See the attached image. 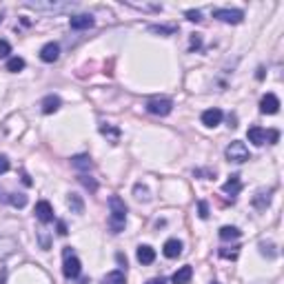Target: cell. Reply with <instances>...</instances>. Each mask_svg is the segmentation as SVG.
<instances>
[{"label":"cell","instance_id":"cell-1","mask_svg":"<svg viewBox=\"0 0 284 284\" xmlns=\"http://www.w3.org/2000/svg\"><path fill=\"white\" fill-rule=\"evenodd\" d=\"M109 229L111 233H120L127 224V204L122 198L118 195H111L109 198Z\"/></svg>","mask_w":284,"mask_h":284},{"label":"cell","instance_id":"cell-2","mask_svg":"<svg viewBox=\"0 0 284 284\" xmlns=\"http://www.w3.org/2000/svg\"><path fill=\"white\" fill-rule=\"evenodd\" d=\"M62 257H65V266H62V273H65V278L67 280H75L80 275V271H82V264H80V260L73 255L71 247H65Z\"/></svg>","mask_w":284,"mask_h":284},{"label":"cell","instance_id":"cell-3","mask_svg":"<svg viewBox=\"0 0 284 284\" xmlns=\"http://www.w3.org/2000/svg\"><path fill=\"white\" fill-rule=\"evenodd\" d=\"M224 155H226V160H229V162H238V164H242V162H247V160H251V153H248L247 144H244V142H240V140H233V142H231V144L226 146Z\"/></svg>","mask_w":284,"mask_h":284},{"label":"cell","instance_id":"cell-4","mask_svg":"<svg viewBox=\"0 0 284 284\" xmlns=\"http://www.w3.org/2000/svg\"><path fill=\"white\" fill-rule=\"evenodd\" d=\"M171 109H173V102L169 98H151L146 102V111L153 115H169Z\"/></svg>","mask_w":284,"mask_h":284},{"label":"cell","instance_id":"cell-5","mask_svg":"<svg viewBox=\"0 0 284 284\" xmlns=\"http://www.w3.org/2000/svg\"><path fill=\"white\" fill-rule=\"evenodd\" d=\"M213 18H217L222 22H229V25H238V22L244 20V13L240 9H215Z\"/></svg>","mask_w":284,"mask_h":284},{"label":"cell","instance_id":"cell-6","mask_svg":"<svg viewBox=\"0 0 284 284\" xmlns=\"http://www.w3.org/2000/svg\"><path fill=\"white\" fill-rule=\"evenodd\" d=\"M260 111H262V113H269V115L278 113V111H280L278 96H275V93H266V96L260 100Z\"/></svg>","mask_w":284,"mask_h":284},{"label":"cell","instance_id":"cell-7","mask_svg":"<svg viewBox=\"0 0 284 284\" xmlns=\"http://www.w3.org/2000/svg\"><path fill=\"white\" fill-rule=\"evenodd\" d=\"M36 217H38L42 224H49V222L53 220V207L47 200H40V202L36 204Z\"/></svg>","mask_w":284,"mask_h":284},{"label":"cell","instance_id":"cell-8","mask_svg":"<svg viewBox=\"0 0 284 284\" xmlns=\"http://www.w3.org/2000/svg\"><path fill=\"white\" fill-rule=\"evenodd\" d=\"M220 122H222V111L217 109V106H213V109H207V111L202 113V124H204V127L211 129V127H217Z\"/></svg>","mask_w":284,"mask_h":284},{"label":"cell","instance_id":"cell-9","mask_svg":"<svg viewBox=\"0 0 284 284\" xmlns=\"http://www.w3.org/2000/svg\"><path fill=\"white\" fill-rule=\"evenodd\" d=\"M58 56H60V47L56 42H47L42 49H40V58L42 62H56Z\"/></svg>","mask_w":284,"mask_h":284},{"label":"cell","instance_id":"cell-10","mask_svg":"<svg viewBox=\"0 0 284 284\" xmlns=\"http://www.w3.org/2000/svg\"><path fill=\"white\" fill-rule=\"evenodd\" d=\"M69 25L71 29H89V27H93V16H89V13H80V16H73L69 18Z\"/></svg>","mask_w":284,"mask_h":284},{"label":"cell","instance_id":"cell-11","mask_svg":"<svg viewBox=\"0 0 284 284\" xmlns=\"http://www.w3.org/2000/svg\"><path fill=\"white\" fill-rule=\"evenodd\" d=\"M247 138H248V142H253L255 146H262L266 142V129H262V127H251L247 131Z\"/></svg>","mask_w":284,"mask_h":284},{"label":"cell","instance_id":"cell-12","mask_svg":"<svg viewBox=\"0 0 284 284\" xmlns=\"http://www.w3.org/2000/svg\"><path fill=\"white\" fill-rule=\"evenodd\" d=\"M162 253L173 260V257H178V255L182 253V242H180V240H176V238H173V240H167V242H164Z\"/></svg>","mask_w":284,"mask_h":284},{"label":"cell","instance_id":"cell-13","mask_svg":"<svg viewBox=\"0 0 284 284\" xmlns=\"http://www.w3.org/2000/svg\"><path fill=\"white\" fill-rule=\"evenodd\" d=\"M222 191L229 195H238L240 191H242V180H240V176H231L229 180L222 184Z\"/></svg>","mask_w":284,"mask_h":284},{"label":"cell","instance_id":"cell-14","mask_svg":"<svg viewBox=\"0 0 284 284\" xmlns=\"http://www.w3.org/2000/svg\"><path fill=\"white\" fill-rule=\"evenodd\" d=\"M191 275H193V269H191L189 264H186V266H180V269L173 273L171 282H173V284H186V282L191 280Z\"/></svg>","mask_w":284,"mask_h":284},{"label":"cell","instance_id":"cell-15","mask_svg":"<svg viewBox=\"0 0 284 284\" xmlns=\"http://www.w3.org/2000/svg\"><path fill=\"white\" fill-rule=\"evenodd\" d=\"M153 260H155V251L149 247V244L138 247V262H140V264H151Z\"/></svg>","mask_w":284,"mask_h":284},{"label":"cell","instance_id":"cell-16","mask_svg":"<svg viewBox=\"0 0 284 284\" xmlns=\"http://www.w3.org/2000/svg\"><path fill=\"white\" fill-rule=\"evenodd\" d=\"M71 167L78 169V171H89V169L93 167V162H91L89 155L80 153V155H73V158H71Z\"/></svg>","mask_w":284,"mask_h":284},{"label":"cell","instance_id":"cell-17","mask_svg":"<svg viewBox=\"0 0 284 284\" xmlns=\"http://www.w3.org/2000/svg\"><path fill=\"white\" fill-rule=\"evenodd\" d=\"M60 98L58 96H47L42 102H40V106H42V113H53V111L60 109Z\"/></svg>","mask_w":284,"mask_h":284},{"label":"cell","instance_id":"cell-18","mask_svg":"<svg viewBox=\"0 0 284 284\" xmlns=\"http://www.w3.org/2000/svg\"><path fill=\"white\" fill-rule=\"evenodd\" d=\"M271 191H257L255 195H253V207L257 209V211H264L266 207H269V202H271Z\"/></svg>","mask_w":284,"mask_h":284},{"label":"cell","instance_id":"cell-19","mask_svg":"<svg viewBox=\"0 0 284 284\" xmlns=\"http://www.w3.org/2000/svg\"><path fill=\"white\" fill-rule=\"evenodd\" d=\"M18 248V244L13 242L11 238H0V260H4L7 255H11Z\"/></svg>","mask_w":284,"mask_h":284},{"label":"cell","instance_id":"cell-20","mask_svg":"<svg viewBox=\"0 0 284 284\" xmlns=\"http://www.w3.org/2000/svg\"><path fill=\"white\" fill-rule=\"evenodd\" d=\"M240 235H242V231L238 229V226H222L220 229V240H224V242H229V240H238Z\"/></svg>","mask_w":284,"mask_h":284},{"label":"cell","instance_id":"cell-21","mask_svg":"<svg viewBox=\"0 0 284 284\" xmlns=\"http://www.w3.org/2000/svg\"><path fill=\"white\" fill-rule=\"evenodd\" d=\"M100 284H127V278H124L122 271H111V273H106L102 278Z\"/></svg>","mask_w":284,"mask_h":284},{"label":"cell","instance_id":"cell-22","mask_svg":"<svg viewBox=\"0 0 284 284\" xmlns=\"http://www.w3.org/2000/svg\"><path fill=\"white\" fill-rule=\"evenodd\" d=\"M67 204H69L71 213H82V211H84V202H82V198H80L78 193H69V198H67Z\"/></svg>","mask_w":284,"mask_h":284},{"label":"cell","instance_id":"cell-23","mask_svg":"<svg viewBox=\"0 0 284 284\" xmlns=\"http://www.w3.org/2000/svg\"><path fill=\"white\" fill-rule=\"evenodd\" d=\"M29 9H47V11H53V9H65L67 4L62 2H27Z\"/></svg>","mask_w":284,"mask_h":284},{"label":"cell","instance_id":"cell-24","mask_svg":"<svg viewBox=\"0 0 284 284\" xmlns=\"http://www.w3.org/2000/svg\"><path fill=\"white\" fill-rule=\"evenodd\" d=\"M7 200H9V204H11V207H16V209H22L27 204V195L25 193H9Z\"/></svg>","mask_w":284,"mask_h":284},{"label":"cell","instance_id":"cell-25","mask_svg":"<svg viewBox=\"0 0 284 284\" xmlns=\"http://www.w3.org/2000/svg\"><path fill=\"white\" fill-rule=\"evenodd\" d=\"M22 69H25V60H22V58H18V56L9 58L7 71H11V73H18V71H22Z\"/></svg>","mask_w":284,"mask_h":284},{"label":"cell","instance_id":"cell-26","mask_svg":"<svg viewBox=\"0 0 284 284\" xmlns=\"http://www.w3.org/2000/svg\"><path fill=\"white\" fill-rule=\"evenodd\" d=\"M100 133H102V136H109L113 142H118V138H120V131H118V129H115V127H109V124H102V127H100Z\"/></svg>","mask_w":284,"mask_h":284},{"label":"cell","instance_id":"cell-27","mask_svg":"<svg viewBox=\"0 0 284 284\" xmlns=\"http://www.w3.org/2000/svg\"><path fill=\"white\" fill-rule=\"evenodd\" d=\"M149 31H153V34H160V36H171L176 34V27H160V25H151Z\"/></svg>","mask_w":284,"mask_h":284},{"label":"cell","instance_id":"cell-28","mask_svg":"<svg viewBox=\"0 0 284 284\" xmlns=\"http://www.w3.org/2000/svg\"><path fill=\"white\" fill-rule=\"evenodd\" d=\"M240 255V247H231V248H220V257H226V260H235Z\"/></svg>","mask_w":284,"mask_h":284},{"label":"cell","instance_id":"cell-29","mask_svg":"<svg viewBox=\"0 0 284 284\" xmlns=\"http://www.w3.org/2000/svg\"><path fill=\"white\" fill-rule=\"evenodd\" d=\"M80 182H82V186H87L89 191H96V189H98V182L93 180V178L84 176V173H82V176H80Z\"/></svg>","mask_w":284,"mask_h":284},{"label":"cell","instance_id":"cell-30","mask_svg":"<svg viewBox=\"0 0 284 284\" xmlns=\"http://www.w3.org/2000/svg\"><path fill=\"white\" fill-rule=\"evenodd\" d=\"M133 191H136V198L138 200H144V202L149 200V191H146L142 184H136V189H133Z\"/></svg>","mask_w":284,"mask_h":284},{"label":"cell","instance_id":"cell-31","mask_svg":"<svg viewBox=\"0 0 284 284\" xmlns=\"http://www.w3.org/2000/svg\"><path fill=\"white\" fill-rule=\"evenodd\" d=\"M198 215L202 217V220H207V217H209V204L204 202V200H200V202H198Z\"/></svg>","mask_w":284,"mask_h":284},{"label":"cell","instance_id":"cell-32","mask_svg":"<svg viewBox=\"0 0 284 284\" xmlns=\"http://www.w3.org/2000/svg\"><path fill=\"white\" fill-rule=\"evenodd\" d=\"M11 53V44L7 40H0V58H7Z\"/></svg>","mask_w":284,"mask_h":284},{"label":"cell","instance_id":"cell-33","mask_svg":"<svg viewBox=\"0 0 284 284\" xmlns=\"http://www.w3.org/2000/svg\"><path fill=\"white\" fill-rule=\"evenodd\" d=\"M266 140H269L271 144H275V142L280 140V133L275 131V129H271V131H266Z\"/></svg>","mask_w":284,"mask_h":284},{"label":"cell","instance_id":"cell-34","mask_svg":"<svg viewBox=\"0 0 284 284\" xmlns=\"http://www.w3.org/2000/svg\"><path fill=\"white\" fill-rule=\"evenodd\" d=\"M9 171V160L7 155H0V173H7Z\"/></svg>","mask_w":284,"mask_h":284},{"label":"cell","instance_id":"cell-35","mask_svg":"<svg viewBox=\"0 0 284 284\" xmlns=\"http://www.w3.org/2000/svg\"><path fill=\"white\" fill-rule=\"evenodd\" d=\"M186 18H189L191 22H200V20H202V18H200V11H193V9H191V11H186Z\"/></svg>","mask_w":284,"mask_h":284},{"label":"cell","instance_id":"cell-36","mask_svg":"<svg viewBox=\"0 0 284 284\" xmlns=\"http://www.w3.org/2000/svg\"><path fill=\"white\" fill-rule=\"evenodd\" d=\"M40 244H42V248H49V240H47V233L44 231H40Z\"/></svg>","mask_w":284,"mask_h":284},{"label":"cell","instance_id":"cell-37","mask_svg":"<svg viewBox=\"0 0 284 284\" xmlns=\"http://www.w3.org/2000/svg\"><path fill=\"white\" fill-rule=\"evenodd\" d=\"M58 233H60V235H67V233H69V231H67V224H65L62 220H58Z\"/></svg>","mask_w":284,"mask_h":284},{"label":"cell","instance_id":"cell-38","mask_svg":"<svg viewBox=\"0 0 284 284\" xmlns=\"http://www.w3.org/2000/svg\"><path fill=\"white\" fill-rule=\"evenodd\" d=\"M191 47H200V36H198V34L191 38Z\"/></svg>","mask_w":284,"mask_h":284},{"label":"cell","instance_id":"cell-39","mask_svg":"<svg viewBox=\"0 0 284 284\" xmlns=\"http://www.w3.org/2000/svg\"><path fill=\"white\" fill-rule=\"evenodd\" d=\"M146 284H167V282H164L162 278H153V280H149V282H146Z\"/></svg>","mask_w":284,"mask_h":284},{"label":"cell","instance_id":"cell-40","mask_svg":"<svg viewBox=\"0 0 284 284\" xmlns=\"http://www.w3.org/2000/svg\"><path fill=\"white\" fill-rule=\"evenodd\" d=\"M22 182H25V184H27V186H29V184H31V178H29V176H27V173H22Z\"/></svg>","mask_w":284,"mask_h":284},{"label":"cell","instance_id":"cell-41","mask_svg":"<svg viewBox=\"0 0 284 284\" xmlns=\"http://www.w3.org/2000/svg\"><path fill=\"white\" fill-rule=\"evenodd\" d=\"M2 198H4V191H2V189H0V200H2Z\"/></svg>","mask_w":284,"mask_h":284},{"label":"cell","instance_id":"cell-42","mask_svg":"<svg viewBox=\"0 0 284 284\" xmlns=\"http://www.w3.org/2000/svg\"><path fill=\"white\" fill-rule=\"evenodd\" d=\"M211 284H220V282H211Z\"/></svg>","mask_w":284,"mask_h":284}]
</instances>
